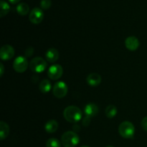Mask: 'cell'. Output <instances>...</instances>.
I'll return each instance as SVG.
<instances>
[{"label":"cell","instance_id":"6da1fadb","mask_svg":"<svg viewBox=\"0 0 147 147\" xmlns=\"http://www.w3.org/2000/svg\"><path fill=\"white\" fill-rule=\"evenodd\" d=\"M82 111L78 107L75 106H69L65 109L63 116L67 122L76 123L82 119Z\"/></svg>","mask_w":147,"mask_h":147},{"label":"cell","instance_id":"7a4b0ae2","mask_svg":"<svg viewBox=\"0 0 147 147\" xmlns=\"http://www.w3.org/2000/svg\"><path fill=\"white\" fill-rule=\"evenodd\" d=\"M80 142L79 136L73 131L65 132L61 137V144L64 147H75Z\"/></svg>","mask_w":147,"mask_h":147},{"label":"cell","instance_id":"3957f363","mask_svg":"<svg viewBox=\"0 0 147 147\" xmlns=\"http://www.w3.org/2000/svg\"><path fill=\"white\" fill-rule=\"evenodd\" d=\"M119 133L124 139H132L134 136L135 128L130 121H123L119 125Z\"/></svg>","mask_w":147,"mask_h":147},{"label":"cell","instance_id":"277c9868","mask_svg":"<svg viewBox=\"0 0 147 147\" xmlns=\"http://www.w3.org/2000/svg\"><path fill=\"white\" fill-rule=\"evenodd\" d=\"M47 67V63L40 57H34L30 63V68L34 73H42Z\"/></svg>","mask_w":147,"mask_h":147},{"label":"cell","instance_id":"5b68a950","mask_svg":"<svg viewBox=\"0 0 147 147\" xmlns=\"http://www.w3.org/2000/svg\"><path fill=\"white\" fill-rule=\"evenodd\" d=\"M68 91V88L65 83L63 81H59L55 84L53 88V95L57 98H63L67 95Z\"/></svg>","mask_w":147,"mask_h":147},{"label":"cell","instance_id":"8992f818","mask_svg":"<svg viewBox=\"0 0 147 147\" xmlns=\"http://www.w3.org/2000/svg\"><path fill=\"white\" fill-rule=\"evenodd\" d=\"M28 61H27V58L25 57L19 56L14 60L13 67H14V70L16 72L19 73H22L27 70V67H28Z\"/></svg>","mask_w":147,"mask_h":147},{"label":"cell","instance_id":"52a82bcc","mask_svg":"<svg viewBox=\"0 0 147 147\" xmlns=\"http://www.w3.org/2000/svg\"><path fill=\"white\" fill-rule=\"evenodd\" d=\"M63 74V68L60 65L55 64L50 66L47 70V76L51 80H56L60 79Z\"/></svg>","mask_w":147,"mask_h":147},{"label":"cell","instance_id":"ba28073f","mask_svg":"<svg viewBox=\"0 0 147 147\" xmlns=\"http://www.w3.org/2000/svg\"><path fill=\"white\" fill-rule=\"evenodd\" d=\"M43 18H44V13L41 9L38 7H35L33 9L30 13L29 15V20L32 24H37L42 22Z\"/></svg>","mask_w":147,"mask_h":147},{"label":"cell","instance_id":"9c48e42d","mask_svg":"<svg viewBox=\"0 0 147 147\" xmlns=\"http://www.w3.org/2000/svg\"><path fill=\"white\" fill-rule=\"evenodd\" d=\"M14 55V50L9 45H5L0 50V58L2 60H9Z\"/></svg>","mask_w":147,"mask_h":147},{"label":"cell","instance_id":"30bf717a","mask_svg":"<svg viewBox=\"0 0 147 147\" xmlns=\"http://www.w3.org/2000/svg\"><path fill=\"white\" fill-rule=\"evenodd\" d=\"M139 45L140 43H139V40L137 37L134 36L127 37L125 40V46L130 51H135L137 50L139 47Z\"/></svg>","mask_w":147,"mask_h":147},{"label":"cell","instance_id":"8fae6325","mask_svg":"<svg viewBox=\"0 0 147 147\" xmlns=\"http://www.w3.org/2000/svg\"><path fill=\"white\" fill-rule=\"evenodd\" d=\"M88 84L92 87H96L101 83V76L98 73H90L86 78Z\"/></svg>","mask_w":147,"mask_h":147},{"label":"cell","instance_id":"7c38bea8","mask_svg":"<svg viewBox=\"0 0 147 147\" xmlns=\"http://www.w3.org/2000/svg\"><path fill=\"white\" fill-rule=\"evenodd\" d=\"M45 58L49 63H55L59 58V52L55 48H50L46 51Z\"/></svg>","mask_w":147,"mask_h":147},{"label":"cell","instance_id":"4fadbf2b","mask_svg":"<svg viewBox=\"0 0 147 147\" xmlns=\"http://www.w3.org/2000/svg\"><path fill=\"white\" fill-rule=\"evenodd\" d=\"M84 112L86 116L89 117H94L98 113V107L96 104L93 103H88L84 109Z\"/></svg>","mask_w":147,"mask_h":147},{"label":"cell","instance_id":"5bb4252c","mask_svg":"<svg viewBox=\"0 0 147 147\" xmlns=\"http://www.w3.org/2000/svg\"><path fill=\"white\" fill-rule=\"evenodd\" d=\"M57 129H58V123L54 119L47 121L45 125V130L49 134L55 133Z\"/></svg>","mask_w":147,"mask_h":147},{"label":"cell","instance_id":"9a60e30c","mask_svg":"<svg viewBox=\"0 0 147 147\" xmlns=\"http://www.w3.org/2000/svg\"><path fill=\"white\" fill-rule=\"evenodd\" d=\"M9 134V126L6 122H0V139L3 141L8 136Z\"/></svg>","mask_w":147,"mask_h":147},{"label":"cell","instance_id":"2e32d148","mask_svg":"<svg viewBox=\"0 0 147 147\" xmlns=\"http://www.w3.org/2000/svg\"><path fill=\"white\" fill-rule=\"evenodd\" d=\"M52 88L51 83L47 79H43L40 83L39 86V89L40 91L43 93H47L50 91Z\"/></svg>","mask_w":147,"mask_h":147},{"label":"cell","instance_id":"e0dca14e","mask_svg":"<svg viewBox=\"0 0 147 147\" xmlns=\"http://www.w3.org/2000/svg\"><path fill=\"white\" fill-rule=\"evenodd\" d=\"M16 9H17V13H18L20 15L25 16L27 15L29 13V11H30V7H29V5L27 3L22 2L20 3V4L17 5Z\"/></svg>","mask_w":147,"mask_h":147},{"label":"cell","instance_id":"ac0fdd59","mask_svg":"<svg viewBox=\"0 0 147 147\" xmlns=\"http://www.w3.org/2000/svg\"><path fill=\"white\" fill-rule=\"evenodd\" d=\"M10 11V6L8 3L6 2L4 0H1L0 1V17H4L7 15Z\"/></svg>","mask_w":147,"mask_h":147},{"label":"cell","instance_id":"d6986e66","mask_svg":"<svg viewBox=\"0 0 147 147\" xmlns=\"http://www.w3.org/2000/svg\"><path fill=\"white\" fill-rule=\"evenodd\" d=\"M105 113L109 119H112V118L115 117L117 114V108L113 105H109L106 107Z\"/></svg>","mask_w":147,"mask_h":147},{"label":"cell","instance_id":"ffe728a7","mask_svg":"<svg viewBox=\"0 0 147 147\" xmlns=\"http://www.w3.org/2000/svg\"><path fill=\"white\" fill-rule=\"evenodd\" d=\"M46 147H61V143L55 138H50L46 142Z\"/></svg>","mask_w":147,"mask_h":147},{"label":"cell","instance_id":"44dd1931","mask_svg":"<svg viewBox=\"0 0 147 147\" xmlns=\"http://www.w3.org/2000/svg\"><path fill=\"white\" fill-rule=\"evenodd\" d=\"M52 6L51 0H42L40 1V7L42 9H49Z\"/></svg>","mask_w":147,"mask_h":147},{"label":"cell","instance_id":"7402d4cb","mask_svg":"<svg viewBox=\"0 0 147 147\" xmlns=\"http://www.w3.org/2000/svg\"><path fill=\"white\" fill-rule=\"evenodd\" d=\"M33 53H34V48H33L32 47H27V50H25V53H24V54H25L26 57H30L32 55Z\"/></svg>","mask_w":147,"mask_h":147},{"label":"cell","instance_id":"603a6c76","mask_svg":"<svg viewBox=\"0 0 147 147\" xmlns=\"http://www.w3.org/2000/svg\"><path fill=\"white\" fill-rule=\"evenodd\" d=\"M90 123V117L86 116V117L82 121V124L84 126H88Z\"/></svg>","mask_w":147,"mask_h":147},{"label":"cell","instance_id":"cb8c5ba5","mask_svg":"<svg viewBox=\"0 0 147 147\" xmlns=\"http://www.w3.org/2000/svg\"><path fill=\"white\" fill-rule=\"evenodd\" d=\"M141 125H142V127L145 131H147V116L144 118L142 121V123H141Z\"/></svg>","mask_w":147,"mask_h":147},{"label":"cell","instance_id":"d4e9b609","mask_svg":"<svg viewBox=\"0 0 147 147\" xmlns=\"http://www.w3.org/2000/svg\"><path fill=\"white\" fill-rule=\"evenodd\" d=\"M4 73V66L2 63H0V76L2 77Z\"/></svg>","mask_w":147,"mask_h":147},{"label":"cell","instance_id":"484cf974","mask_svg":"<svg viewBox=\"0 0 147 147\" xmlns=\"http://www.w3.org/2000/svg\"><path fill=\"white\" fill-rule=\"evenodd\" d=\"M73 131H75L76 133V132H78L80 130V127L79 125L75 124L74 126H73Z\"/></svg>","mask_w":147,"mask_h":147},{"label":"cell","instance_id":"4316f807","mask_svg":"<svg viewBox=\"0 0 147 147\" xmlns=\"http://www.w3.org/2000/svg\"><path fill=\"white\" fill-rule=\"evenodd\" d=\"M20 1H21V0H9V2H11V4H17V3L20 2Z\"/></svg>","mask_w":147,"mask_h":147},{"label":"cell","instance_id":"83f0119b","mask_svg":"<svg viewBox=\"0 0 147 147\" xmlns=\"http://www.w3.org/2000/svg\"><path fill=\"white\" fill-rule=\"evenodd\" d=\"M80 147H90V146H80Z\"/></svg>","mask_w":147,"mask_h":147},{"label":"cell","instance_id":"f1b7e54d","mask_svg":"<svg viewBox=\"0 0 147 147\" xmlns=\"http://www.w3.org/2000/svg\"><path fill=\"white\" fill-rule=\"evenodd\" d=\"M106 147H113V146H106Z\"/></svg>","mask_w":147,"mask_h":147}]
</instances>
